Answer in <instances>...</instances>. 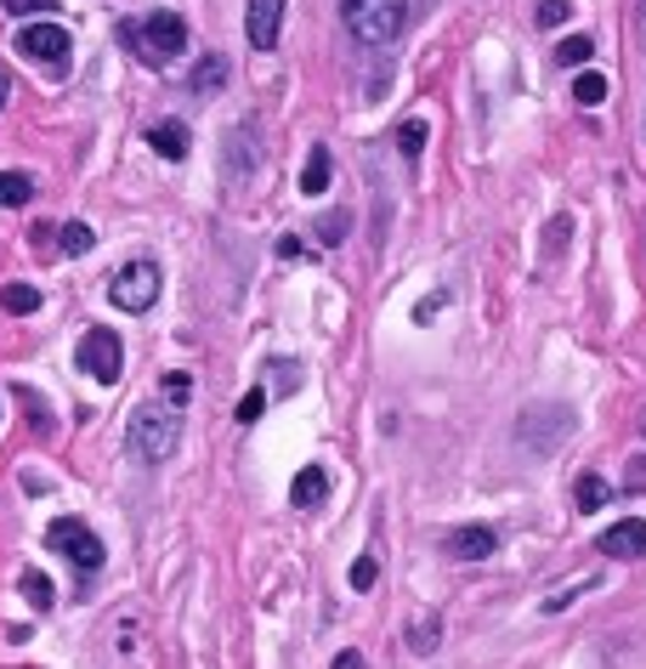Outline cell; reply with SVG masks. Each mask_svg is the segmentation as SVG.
<instances>
[{"label": "cell", "instance_id": "26", "mask_svg": "<svg viewBox=\"0 0 646 669\" xmlns=\"http://www.w3.org/2000/svg\"><path fill=\"white\" fill-rule=\"evenodd\" d=\"M567 18H573V0H539V12H533L539 29H556V23H567Z\"/></svg>", "mask_w": 646, "mask_h": 669}, {"label": "cell", "instance_id": "34", "mask_svg": "<svg viewBox=\"0 0 646 669\" xmlns=\"http://www.w3.org/2000/svg\"><path fill=\"white\" fill-rule=\"evenodd\" d=\"M335 669H363V658H358V653H340V658H335Z\"/></svg>", "mask_w": 646, "mask_h": 669}, {"label": "cell", "instance_id": "19", "mask_svg": "<svg viewBox=\"0 0 646 669\" xmlns=\"http://www.w3.org/2000/svg\"><path fill=\"white\" fill-rule=\"evenodd\" d=\"M573 499H578V511H601L607 506V477L601 472H585V477H578V488H573Z\"/></svg>", "mask_w": 646, "mask_h": 669}, {"label": "cell", "instance_id": "13", "mask_svg": "<svg viewBox=\"0 0 646 669\" xmlns=\"http://www.w3.org/2000/svg\"><path fill=\"white\" fill-rule=\"evenodd\" d=\"M148 143H154L159 159H188V143H193V137H188L182 120H159V125L148 131Z\"/></svg>", "mask_w": 646, "mask_h": 669}, {"label": "cell", "instance_id": "7", "mask_svg": "<svg viewBox=\"0 0 646 669\" xmlns=\"http://www.w3.org/2000/svg\"><path fill=\"white\" fill-rule=\"evenodd\" d=\"M46 551H57L63 562H75L80 574H97V567H102V540H97L80 517H57L46 528Z\"/></svg>", "mask_w": 646, "mask_h": 669}, {"label": "cell", "instance_id": "16", "mask_svg": "<svg viewBox=\"0 0 646 669\" xmlns=\"http://www.w3.org/2000/svg\"><path fill=\"white\" fill-rule=\"evenodd\" d=\"M18 585H23V601H29V608H52V601H57V590H52V579L41 574V567H23V574H18Z\"/></svg>", "mask_w": 646, "mask_h": 669}, {"label": "cell", "instance_id": "9", "mask_svg": "<svg viewBox=\"0 0 646 669\" xmlns=\"http://www.w3.org/2000/svg\"><path fill=\"white\" fill-rule=\"evenodd\" d=\"M284 7H290V0H250V12H245V35H250V46H256V52H272V46H279Z\"/></svg>", "mask_w": 646, "mask_h": 669}, {"label": "cell", "instance_id": "32", "mask_svg": "<svg viewBox=\"0 0 646 669\" xmlns=\"http://www.w3.org/2000/svg\"><path fill=\"white\" fill-rule=\"evenodd\" d=\"M442 307H449V295H442V290H437L431 301H420V307H415V324H431V318H437Z\"/></svg>", "mask_w": 646, "mask_h": 669}, {"label": "cell", "instance_id": "3", "mask_svg": "<svg viewBox=\"0 0 646 669\" xmlns=\"http://www.w3.org/2000/svg\"><path fill=\"white\" fill-rule=\"evenodd\" d=\"M340 18H347L352 41L392 46L403 35V23H408V7H403V0H340Z\"/></svg>", "mask_w": 646, "mask_h": 669}, {"label": "cell", "instance_id": "12", "mask_svg": "<svg viewBox=\"0 0 646 669\" xmlns=\"http://www.w3.org/2000/svg\"><path fill=\"white\" fill-rule=\"evenodd\" d=\"M324 499H329V472L324 465H301L295 483H290V506L313 511V506H324Z\"/></svg>", "mask_w": 646, "mask_h": 669}, {"label": "cell", "instance_id": "37", "mask_svg": "<svg viewBox=\"0 0 646 669\" xmlns=\"http://www.w3.org/2000/svg\"><path fill=\"white\" fill-rule=\"evenodd\" d=\"M641 431H646V415H641Z\"/></svg>", "mask_w": 646, "mask_h": 669}, {"label": "cell", "instance_id": "23", "mask_svg": "<svg viewBox=\"0 0 646 669\" xmlns=\"http://www.w3.org/2000/svg\"><path fill=\"white\" fill-rule=\"evenodd\" d=\"M437 635H442V619L426 613V619L408 624V647H415V653H437Z\"/></svg>", "mask_w": 646, "mask_h": 669}, {"label": "cell", "instance_id": "8", "mask_svg": "<svg viewBox=\"0 0 646 669\" xmlns=\"http://www.w3.org/2000/svg\"><path fill=\"white\" fill-rule=\"evenodd\" d=\"M75 363H80V370H86L97 386H114V381H120V370H125V347H120V334H114L109 324L86 329V341H80Z\"/></svg>", "mask_w": 646, "mask_h": 669}, {"label": "cell", "instance_id": "15", "mask_svg": "<svg viewBox=\"0 0 646 669\" xmlns=\"http://www.w3.org/2000/svg\"><path fill=\"white\" fill-rule=\"evenodd\" d=\"M324 188H329V148L318 143L313 154H306V171H301V193H306V199H318Z\"/></svg>", "mask_w": 646, "mask_h": 669}, {"label": "cell", "instance_id": "17", "mask_svg": "<svg viewBox=\"0 0 646 669\" xmlns=\"http://www.w3.org/2000/svg\"><path fill=\"white\" fill-rule=\"evenodd\" d=\"M29 199H34V177L29 171H0V205L18 211V205H29Z\"/></svg>", "mask_w": 646, "mask_h": 669}, {"label": "cell", "instance_id": "20", "mask_svg": "<svg viewBox=\"0 0 646 669\" xmlns=\"http://www.w3.org/2000/svg\"><path fill=\"white\" fill-rule=\"evenodd\" d=\"M0 307H7L12 318H23V313L41 307V290H34V284H7V290H0Z\"/></svg>", "mask_w": 646, "mask_h": 669}, {"label": "cell", "instance_id": "35", "mask_svg": "<svg viewBox=\"0 0 646 669\" xmlns=\"http://www.w3.org/2000/svg\"><path fill=\"white\" fill-rule=\"evenodd\" d=\"M635 29H641V46H646V0H635Z\"/></svg>", "mask_w": 646, "mask_h": 669}, {"label": "cell", "instance_id": "11", "mask_svg": "<svg viewBox=\"0 0 646 669\" xmlns=\"http://www.w3.org/2000/svg\"><path fill=\"white\" fill-rule=\"evenodd\" d=\"M499 551V533L494 528H483V522H476V528H454L449 533V556H460V562H488Z\"/></svg>", "mask_w": 646, "mask_h": 669}, {"label": "cell", "instance_id": "4", "mask_svg": "<svg viewBox=\"0 0 646 669\" xmlns=\"http://www.w3.org/2000/svg\"><path fill=\"white\" fill-rule=\"evenodd\" d=\"M18 52H23L41 75H52V80H63L68 69H75V57H68V52H75V41H68V29L52 23V18L18 29Z\"/></svg>", "mask_w": 646, "mask_h": 669}, {"label": "cell", "instance_id": "31", "mask_svg": "<svg viewBox=\"0 0 646 669\" xmlns=\"http://www.w3.org/2000/svg\"><path fill=\"white\" fill-rule=\"evenodd\" d=\"M624 488H630V494H646V454H641V460H630V472H624Z\"/></svg>", "mask_w": 646, "mask_h": 669}, {"label": "cell", "instance_id": "18", "mask_svg": "<svg viewBox=\"0 0 646 669\" xmlns=\"http://www.w3.org/2000/svg\"><path fill=\"white\" fill-rule=\"evenodd\" d=\"M91 245H97L91 222H68V227H57V250H63V256H86Z\"/></svg>", "mask_w": 646, "mask_h": 669}, {"label": "cell", "instance_id": "30", "mask_svg": "<svg viewBox=\"0 0 646 669\" xmlns=\"http://www.w3.org/2000/svg\"><path fill=\"white\" fill-rule=\"evenodd\" d=\"M261 409H267V392L256 386V392H245V404H238V426H256L261 420Z\"/></svg>", "mask_w": 646, "mask_h": 669}, {"label": "cell", "instance_id": "36", "mask_svg": "<svg viewBox=\"0 0 646 669\" xmlns=\"http://www.w3.org/2000/svg\"><path fill=\"white\" fill-rule=\"evenodd\" d=\"M7 97H12V80H7V69H0V109H7Z\"/></svg>", "mask_w": 646, "mask_h": 669}, {"label": "cell", "instance_id": "33", "mask_svg": "<svg viewBox=\"0 0 646 669\" xmlns=\"http://www.w3.org/2000/svg\"><path fill=\"white\" fill-rule=\"evenodd\" d=\"M279 256H284V261H301L306 250H301V239H279Z\"/></svg>", "mask_w": 646, "mask_h": 669}, {"label": "cell", "instance_id": "10", "mask_svg": "<svg viewBox=\"0 0 646 669\" xmlns=\"http://www.w3.org/2000/svg\"><path fill=\"white\" fill-rule=\"evenodd\" d=\"M596 551L612 556V562H641V556H646V522H641V517L612 522V528L601 533V545H596Z\"/></svg>", "mask_w": 646, "mask_h": 669}, {"label": "cell", "instance_id": "1", "mask_svg": "<svg viewBox=\"0 0 646 669\" xmlns=\"http://www.w3.org/2000/svg\"><path fill=\"white\" fill-rule=\"evenodd\" d=\"M125 443H131V454L143 465H165L170 454H177V443H182V409L165 404V397H148V404L131 415Z\"/></svg>", "mask_w": 646, "mask_h": 669}, {"label": "cell", "instance_id": "6", "mask_svg": "<svg viewBox=\"0 0 646 669\" xmlns=\"http://www.w3.org/2000/svg\"><path fill=\"white\" fill-rule=\"evenodd\" d=\"M573 438V415L567 409H556V404H539V409H528L522 420H517V443L528 449V454H556L562 443Z\"/></svg>", "mask_w": 646, "mask_h": 669}, {"label": "cell", "instance_id": "14", "mask_svg": "<svg viewBox=\"0 0 646 669\" xmlns=\"http://www.w3.org/2000/svg\"><path fill=\"white\" fill-rule=\"evenodd\" d=\"M222 86H227V57L211 52V57H204L199 69H193V97H216Z\"/></svg>", "mask_w": 646, "mask_h": 669}, {"label": "cell", "instance_id": "25", "mask_svg": "<svg viewBox=\"0 0 646 669\" xmlns=\"http://www.w3.org/2000/svg\"><path fill=\"white\" fill-rule=\"evenodd\" d=\"M159 397H165V404H177V409H188V397H193V381L177 370V375H165L159 381Z\"/></svg>", "mask_w": 646, "mask_h": 669}, {"label": "cell", "instance_id": "21", "mask_svg": "<svg viewBox=\"0 0 646 669\" xmlns=\"http://www.w3.org/2000/svg\"><path fill=\"white\" fill-rule=\"evenodd\" d=\"M596 57V46H590V35H567L562 46H556V63L562 69H585V63Z\"/></svg>", "mask_w": 646, "mask_h": 669}, {"label": "cell", "instance_id": "2", "mask_svg": "<svg viewBox=\"0 0 646 669\" xmlns=\"http://www.w3.org/2000/svg\"><path fill=\"white\" fill-rule=\"evenodd\" d=\"M120 41L136 52V63L165 69V63H177L188 52V23L177 12H148L143 23H120Z\"/></svg>", "mask_w": 646, "mask_h": 669}, {"label": "cell", "instance_id": "28", "mask_svg": "<svg viewBox=\"0 0 646 669\" xmlns=\"http://www.w3.org/2000/svg\"><path fill=\"white\" fill-rule=\"evenodd\" d=\"M347 227H352V216H347V211H335V216L318 222V239H324V245H340V239H347Z\"/></svg>", "mask_w": 646, "mask_h": 669}, {"label": "cell", "instance_id": "5", "mask_svg": "<svg viewBox=\"0 0 646 669\" xmlns=\"http://www.w3.org/2000/svg\"><path fill=\"white\" fill-rule=\"evenodd\" d=\"M159 284H165L159 267L148 256H136V261H125L120 273L109 279V301H114L120 313H148L154 301H159Z\"/></svg>", "mask_w": 646, "mask_h": 669}, {"label": "cell", "instance_id": "22", "mask_svg": "<svg viewBox=\"0 0 646 669\" xmlns=\"http://www.w3.org/2000/svg\"><path fill=\"white\" fill-rule=\"evenodd\" d=\"M573 97H578V103H585V109H601V103H607V75L585 69V75L573 80Z\"/></svg>", "mask_w": 646, "mask_h": 669}, {"label": "cell", "instance_id": "27", "mask_svg": "<svg viewBox=\"0 0 646 669\" xmlns=\"http://www.w3.org/2000/svg\"><path fill=\"white\" fill-rule=\"evenodd\" d=\"M0 12H12V18H46V12H57V0H0Z\"/></svg>", "mask_w": 646, "mask_h": 669}, {"label": "cell", "instance_id": "29", "mask_svg": "<svg viewBox=\"0 0 646 669\" xmlns=\"http://www.w3.org/2000/svg\"><path fill=\"white\" fill-rule=\"evenodd\" d=\"M347 579H352V590H369V585H374V579H381V562H374V556H358V562H352V574H347Z\"/></svg>", "mask_w": 646, "mask_h": 669}, {"label": "cell", "instance_id": "24", "mask_svg": "<svg viewBox=\"0 0 646 669\" xmlns=\"http://www.w3.org/2000/svg\"><path fill=\"white\" fill-rule=\"evenodd\" d=\"M397 148H403L408 159H420V154H426V120H403V125H397Z\"/></svg>", "mask_w": 646, "mask_h": 669}]
</instances>
